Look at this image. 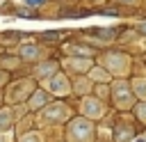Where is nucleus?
<instances>
[{"instance_id": "1", "label": "nucleus", "mask_w": 146, "mask_h": 142, "mask_svg": "<svg viewBox=\"0 0 146 142\" xmlns=\"http://www.w3.org/2000/svg\"><path fill=\"white\" fill-rule=\"evenodd\" d=\"M68 137H71V142H91V137H94V126H91V121L89 119H73L71 124H68Z\"/></svg>"}, {"instance_id": "2", "label": "nucleus", "mask_w": 146, "mask_h": 142, "mask_svg": "<svg viewBox=\"0 0 146 142\" xmlns=\"http://www.w3.org/2000/svg\"><path fill=\"white\" fill-rule=\"evenodd\" d=\"M105 66H107L112 73L123 76V73L128 71V66H130V57L123 55V53H107V55H105Z\"/></svg>"}, {"instance_id": "3", "label": "nucleus", "mask_w": 146, "mask_h": 142, "mask_svg": "<svg viewBox=\"0 0 146 142\" xmlns=\"http://www.w3.org/2000/svg\"><path fill=\"white\" fill-rule=\"evenodd\" d=\"M112 96H114V103H116L119 108H128V105L132 103V89L128 87L125 80L114 82V87H112Z\"/></svg>"}, {"instance_id": "4", "label": "nucleus", "mask_w": 146, "mask_h": 142, "mask_svg": "<svg viewBox=\"0 0 146 142\" xmlns=\"http://www.w3.org/2000/svg\"><path fill=\"white\" fill-rule=\"evenodd\" d=\"M82 110H84V115H89V117H100V115H103V103H100L98 98H84V101H82Z\"/></svg>"}, {"instance_id": "5", "label": "nucleus", "mask_w": 146, "mask_h": 142, "mask_svg": "<svg viewBox=\"0 0 146 142\" xmlns=\"http://www.w3.org/2000/svg\"><path fill=\"white\" fill-rule=\"evenodd\" d=\"M50 89L57 92V94H66V92H68V80H66L62 73H55L52 80H50Z\"/></svg>"}, {"instance_id": "6", "label": "nucleus", "mask_w": 146, "mask_h": 142, "mask_svg": "<svg viewBox=\"0 0 146 142\" xmlns=\"http://www.w3.org/2000/svg\"><path fill=\"white\" fill-rule=\"evenodd\" d=\"M43 115H46V119H64V115H66V105H62V103L50 105Z\"/></svg>"}, {"instance_id": "7", "label": "nucleus", "mask_w": 146, "mask_h": 142, "mask_svg": "<svg viewBox=\"0 0 146 142\" xmlns=\"http://www.w3.org/2000/svg\"><path fill=\"white\" fill-rule=\"evenodd\" d=\"M114 32H116V30H112V27H96V30H91V34H94L96 39H100V41L114 39Z\"/></svg>"}, {"instance_id": "8", "label": "nucleus", "mask_w": 146, "mask_h": 142, "mask_svg": "<svg viewBox=\"0 0 146 142\" xmlns=\"http://www.w3.org/2000/svg\"><path fill=\"white\" fill-rule=\"evenodd\" d=\"M132 140V128L125 126V124H119L116 128V142H130Z\"/></svg>"}, {"instance_id": "9", "label": "nucleus", "mask_w": 146, "mask_h": 142, "mask_svg": "<svg viewBox=\"0 0 146 142\" xmlns=\"http://www.w3.org/2000/svg\"><path fill=\"white\" fill-rule=\"evenodd\" d=\"M132 94H137L139 98H144L146 101V80L144 78H137V80H132Z\"/></svg>"}, {"instance_id": "10", "label": "nucleus", "mask_w": 146, "mask_h": 142, "mask_svg": "<svg viewBox=\"0 0 146 142\" xmlns=\"http://www.w3.org/2000/svg\"><path fill=\"white\" fill-rule=\"evenodd\" d=\"M21 53H23L25 60H36V57H39V48H36V46H23Z\"/></svg>"}, {"instance_id": "11", "label": "nucleus", "mask_w": 146, "mask_h": 142, "mask_svg": "<svg viewBox=\"0 0 146 142\" xmlns=\"http://www.w3.org/2000/svg\"><path fill=\"white\" fill-rule=\"evenodd\" d=\"M55 69H57V64H55V62H46V64H41V66H39V71H36V73H39V76H50Z\"/></svg>"}, {"instance_id": "12", "label": "nucleus", "mask_w": 146, "mask_h": 142, "mask_svg": "<svg viewBox=\"0 0 146 142\" xmlns=\"http://www.w3.org/2000/svg\"><path fill=\"white\" fill-rule=\"evenodd\" d=\"M71 53H73V55H82V57H89L94 50H91V48H87V46H71Z\"/></svg>"}, {"instance_id": "13", "label": "nucleus", "mask_w": 146, "mask_h": 142, "mask_svg": "<svg viewBox=\"0 0 146 142\" xmlns=\"http://www.w3.org/2000/svg\"><path fill=\"white\" fill-rule=\"evenodd\" d=\"M9 124H11V115H9V110H2L0 112V131L9 128Z\"/></svg>"}, {"instance_id": "14", "label": "nucleus", "mask_w": 146, "mask_h": 142, "mask_svg": "<svg viewBox=\"0 0 146 142\" xmlns=\"http://www.w3.org/2000/svg\"><path fill=\"white\" fill-rule=\"evenodd\" d=\"M137 117H139L141 121H146V101H141V103L137 105Z\"/></svg>"}, {"instance_id": "15", "label": "nucleus", "mask_w": 146, "mask_h": 142, "mask_svg": "<svg viewBox=\"0 0 146 142\" xmlns=\"http://www.w3.org/2000/svg\"><path fill=\"white\" fill-rule=\"evenodd\" d=\"M43 101H46V94H43V92H39V94H36V96H34V98H32V105H34V108H36V105H41V103H43Z\"/></svg>"}, {"instance_id": "16", "label": "nucleus", "mask_w": 146, "mask_h": 142, "mask_svg": "<svg viewBox=\"0 0 146 142\" xmlns=\"http://www.w3.org/2000/svg\"><path fill=\"white\" fill-rule=\"evenodd\" d=\"M23 2H25L27 7H39V5H43L46 0H23Z\"/></svg>"}, {"instance_id": "17", "label": "nucleus", "mask_w": 146, "mask_h": 142, "mask_svg": "<svg viewBox=\"0 0 146 142\" xmlns=\"http://www.w3.org/2000/svg\"><path fill=\"white\" fill-rule=\"evenodd\" d=\"M137 30H139L141 34H146V21H144V23H139V25H137Z\"/></svg>"}, {"instance_id": "18", "label": "nucleus", "mask_w": 146, "mask_h": 142, "mask_svg": "<svg viewBox=\"0 0 146 142\" xmlns=\"http://www.w3.org/2000/svg\"><path fill=\"white\" fill-rule=\"evenodd\" d=\"M130 142H146V137H137V140H130Z\"/></svg>"}, {"instance_id": "19", "label": "nucleus", "mask_w": 146, "mask_h": 142, "mask_svg": "<svg viewBox=\"0 0 146 142\" xmlns=\"http://www.w3.org/2000/svg\"><path fill=\"white\" fill-rule=\"evenodd\" d=\"M119 2H135V0H119Z\"/></svg>"}, {"instance_id": "20", "label": "nucleus", "mask_w": 146, "mask_h": 142, "mask_svg": "<svg viewBox=\"0 0 146 142\" xmlns=\"http://www.w3.org/2000/svg\"><path fill=\"white\" fill-rule=\"evenodd\" d=\"M0 142H2V140H0Z\"/></svg>"}]
</instances>
